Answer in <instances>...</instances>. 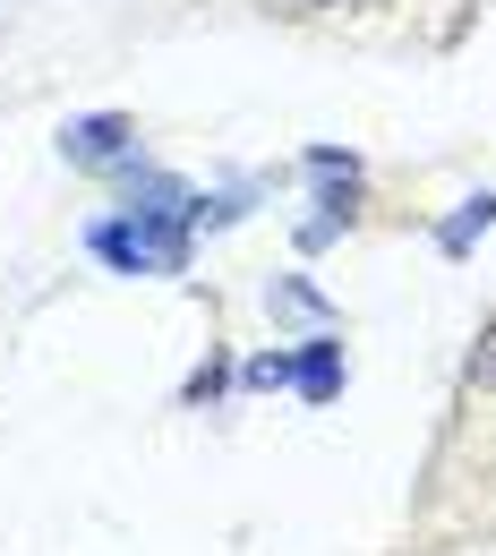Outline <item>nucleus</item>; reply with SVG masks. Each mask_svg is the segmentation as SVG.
I'll return each instance as SVG.
<instances>
[{"label":"nucleus","instance_id":"nucleus-1","mask_svg":"<svg viewBox=\"0 0 496 556\" xmlns=\"http://www.w3.org/2000/svg\"><path fill=\"white\" fill-rule=\"evenodd\" d=\"M86 249L112 266V275H180L189 266V214H103L86 223Z\"/></svg>","mask_w":496,"mask_h":556},{"label":"nucleus","instance_id":"nucleus-2","mask_svg":"<svg viewBox=\"0 0 496 556\" xmlns=\"http://www.w3.org/2000/svg\"><path fill=\"white\" fill-rule=\"evenodd\" d=\"M308 180H317V214L300 223V249H326L334 231H352V206H359V163H352V154H334V146H317V154H308Z\"/></svg>","mask_w":496,"mask_h":556},{"label":"nucleus","instance_id":"nucleus-3","mask_svg":"<svg viewBox=\"0 0 496 556\" xmlns=\"http://www.w3.org/2000/svg\"><path fill=\"white\" fill-rule=\"evenodd\" d=\"M61 154H69L77 172H129L138 163V129L120 112H86V121L61 129Z\"/></svg>","mask_w":496,"mask_h":556},{"label":"nucleus","instance_id":"nucleus-4","mask_svg":"<svg viewBox=\"0 0 496 556\" xmlns=\"http://www.w3.org/2000/svg\"><path fill=\"white\" fill-rule=\"evenodd\" d=\"M291 386H300L308 403H326V394L343 386V343H326V334H317V343H300V351H291Z\"/></svg>","mask_w":496,"mask_h":556},{"label":"nucleus","instance_id":"nucleus-5","mask_svg":"<svg viewBox=\"0 0 496 556\" xmlns=\"http://www.w3.org/2000/svg\"><path fill=\"white\" fill-rule=\"evenodd\" d=\"M488 223H496V198H462V214H445V223H436V249H445V257H462Z\"/></svg>","mask_w":496,"mask_h":556},{"label":"nucleus","instance_id":"nucleus-6","mask_svg":"<svg viewBox=\"0 0 496 556\" xmlns=\"http://www.w3.org/2000/svg\"><path fill=\"white\" fill-rule=\"evenodd\" d=\"M240 386H291V351H266V359H249V368H240Z\"/></svg>","mask_w":496,"mask_h":556},{"label":"nucleus","instance_id":"nucleus-7","mask_svg":"<svg viewBox=\"0 0 496 556\" xmlns=\"http://www.w3.org/2000/svg\"><path fill=\"white\" fill-rule=\"evenodd\" d=\"M275 308H291V317H326V300H317L308 282H275Z\"/></svg>","mask_w":496,"mask_h":556},{"label":"nucleus","instance_id":"nucleus-8","mask_svg":"<svg viewBox=\"0 0 496 556\" xmlns=\"http://www.w3.org/2000/svg\"><path fill=\"white\" fill-rule=\"evenodd\" d=\"M222 386H231V368H222V359H206V368H198V377H189V403H214V394H222Z\"/></svg>","mask_w":496,"mask_h":556},{"label":"nucleus","instance_id":"nucleus-9","mask_svg":"<svg viewBox=\"0 0 496 556\" xmlns=\"http://www.w3.org/2000/svg\"><path fill=\"white\" fill-rule=\"evenodd\" d=\"M471 377H480V386H496V334H480V351H471Z\"/></svg>","mask_w":496,"mask_h":556}]
</instances>
